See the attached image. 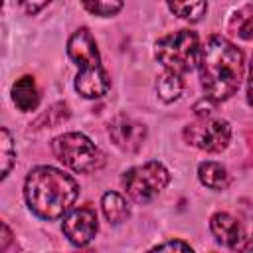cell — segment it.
Here are the masks:
<instances>
[{"mask_svg": "<svg viewBox=\"0 0 253 253\" xmlns=\"http://www.w3.org/2000/svg\"><path fill=\"white\" fill-rule=\"evenodd\" d=\"M200 40L192 30H178L160 38L154 45V57L164 65V69L178 75L190 73L198 67L200 59Z\"/></svg>", "mask_w": 253, "mask_h": 253, "instance_id": "277c9868", "label": "cell"}, {"mask_svg": "<svg viewBox=\"0 0 253 253\" xmlns=\"http://www.w3.org/2000/svg\"><path fill=\"white\" fill-rule=\"evenodd\" d=\"M0 231H2L0 249H2V251H6V249H8V243L12 241V233H10V229H8V225H6V223H2V225H0Z\"/></svg>", "mask_w": 253, "mask_h": 253, "instance_id": "44dd1931", "label": "cell"}, {"mask_svg": "<svg viewBox=\"0 0 253 253\" xmlns=\"http://www.w3.org/2000/svg\"><path fill=\"white\" fill-rule=\"evenodd\" d=\"M210 229L217 243L231 247V249H243L241 241L245 239V233H243L241 223L231 213H225V211L213 213L210 219Z\"/></svg>", "mask_w": 253, "mask_h": 253, "instance_id": "30bf717a", "label": "cell"}, {"mask_svg": "<svg viewBox=\"0 0 253 253\" xmlns=\"http://www.w3.org/2000/svg\"><path fill=\"white\" fill-rule=\"evenodd\" d=\"M184 140L204 152H221L231 140V126L225 119H219L213 113L198 115L196 121L186 125Z\"/></svg>", "mask_w": 253, "mask_h": 253, "instance_id": "52a82bcc", "label": "cell"}, {"mask_svg": "<svg viewBox=\"0 0 253 253\" xmlns=\"http://www.w3.org/2000/svg\"><path fill=\"white\" fill-rule=\"evenodd\" d=\"M14 158H16V148H14L12 134L8 132L6 126H2V128H0V164H2L0 178H2V180L10 174V168H12V164H14Z\"/></svg>", "mask_w": 253, "mask_h": 253, "instance_id": "2e32d148", "label": "cell"}, {"mask_svg": "<svg viewBox=\"0 0 253 253\" xmlns=\"http://www.w3.org/2000/svg\"><path fill=\"white\" fill-rule=\"evenodd\" d=\"M247 101L249 105H253V57L249 63V77H247Z\"/></svg>", "mask_w": 253, "mask_h": 253, "instance_id": "7402d4cb", "label": "cell"}, {"mask_svg": "<svg viewBox=\"0 0 253 253\" xmlns=\"http://www.w3.org/2000/svg\"><path fill=\"white\" fill-rule=\"evenodd\" d=\"M198 178L210 190H225L229 186V174L219 162H202L198 166Z\"/></svg>", "mask_w": 253, "mask_h": 253, "instance_id": "7c38bea8", "label": "cell"}, {"mask_svg": "<svg viewBox=\"0 0 253 253\" xmlns=\"http://www.w3.org/2000/svg\"><path fill=\"white\" fill-rule=\"evenodd\" d=\"M67 53L79 67L75 75V91L85 99H99L111 89V79L101 65L97 42L87 28H79L67 40Z\"/></svg>", "mask_w": 253, "mask_h": 253, "instance_id": "3957f363", "label": "cell"}, {"mask_svg": "<svg viewBox=\"0 0 253 253\" xmlns=\"http://www.w3.org/2000/svg\"><path fill=\"white\" fill-rule=\"evenodd\" d=\"M55 158L73 172H95L105 164L101 148L81 132H63L51 140Z\"/></svg>", "mask_w": 253, "mask_h": 253, "instance_id": "5b68a950", "label": "cell"}, {"mask_svg": "<svg viewBox=\"0 0 253 253\" xmlns=\"http://www.w3.org/2000/svg\"><path fill=\"white\" fill-rule=\"evenodd\" d=\"M61 229H63L65 237L73 245L85 247L97 235V229H99L97 213L91 208H75V210H69L65 213V217H63Z\"/></svg>", "mask_w": 253, "mask_h": 253, "instance_id": "ba28073f", "label": "cell"}, {"mask_svg": "<svg viewBox=\"0 0 253 253\" xmlns=\"http://www.w3.org/2000/svg\"><path fill=\"white\" fill-rule=\"evenodd\" d=\"M101 208H103V213H105L107 221H111V223H121L130 213L128 202L119 192H107V194H103Z\"/></svg>", "mask_w": 253, "mask_h": 253, "instance_id": "4fadbf2b", "label": "cell"}, {"mask_svg": "<svg viewBox=\"0 0 253 253\" xmlns=\"http://www.w3.org/2000/svg\"><path fill=\"white\" fill-rule=\"evenodd\" d=\"M243 53L227 38L211 36L200 47V81L206 97L211 101L229 99L243 79Z\"/></svg>", "mask_w": 253, "mask_h": 253, "instance_id": "6da1fadb", "label": "cell"}, {"mask_svg": "<svg viewBox=\"0 0 253 253\" xmlns=\"http://www.w3.org/2000/svg\"><path fill=\"white\" fill-rule=\"evenodd\" d=\"M166 4L174 16L188 22H198L208 10L206 0H166Z\"/></svg>", "mask_w": 253, "mask_h": 253, "instance_id": "9a60e30c", "label": "cell"}, {"mask_svg": "<svg viewBox=\"0 0 253 253\" xmlns=\"http://www.w3.org/2000/svg\"><path fill=\"white\" fill-rule=\"evenodd\" d=\"M243 249H247V251H253V237H249V241H247V245H245Z\"/></svg>", "mask_w": 253, "mask_h": 253, "instance_id": "603a6c76", "label": "cell"}, {"mask_svg": "<svg viewBox=\"0 0 253 253\" xmlns=\"http://www.w3.org/2000/svg\"><path fill=\"white\" fill-rule=\"evenodd\" d=\"M154 251H190L192 253V245L190 243H184V241H164V243H158L152 247Z\"/></svg>", "mask_w": 253, "mask_h": 253, "instance_id": "ffe728a7", "label": "cell"}, {"mask_svg": "<svg viewBox=\"0 0 253 253\" xmlns=\"http://www.w3.org/2000/svg\"><path fill=\"white\" fill-rule=\"evenodd\" d=\"M109 136L115 142V146H119L121 150L134 152L142 146V142L146 138V128H144V125L136 123L134 119L119 115L109 125Z\"/></svg>", "mask_w": 253, "mask_h": 253, "instance_id": "9c48e42d", "label": "cell"}, {"mask_svg": "<svg viewBox=\"0 0 253 253\" xmlns=\"http://www.w3.org/2000/svg\"><path fill=\"white\" fill-rule=\"evenodd\" d=\"M79 196L77 182L53 166L34 168L24 182V198L28 208L42 219L63 217Z\"/></svg>", "mask_w": 253, "mask_h": 253, "instance_id": "7a4b0ae2", "label": "cell"}, {"mask_svg": "<svg viewBox=\"0 0 253 253\" xmlns=\"http://www.w3.org/2000/svg\"><path fill=\"white\" fill-rule=\"evenodd\" d=\"M170 182V172L160 162L132 166L123 174V188L136 204L152 202Z\"/></svg>", "mask_w": 253, "mask_h": 253, "instance_id": "8992f818", "label": "cell"}, {"mask_svg": "<svg viewBox=\"0 0 253 253\" xmlns=\"http://www.w3.org/2000/svg\"><path fill=\"white\" fill-rule=\"evenodd\" d=\"M49 2H51V0H18L20 8H22L26 14H30V16H34V14H38L40 10H43Z\"/></svg>", "mask_w": 253, "mask_h": 253, "instance_id": "d6986e66", "label": "cell"}, {"mask_svg": "<svg viewBox=\"0 0 253 253\" xmlns=\"http://www.w3.org/2000/svg\"><path fill=\"white\" fill-rule=\"evenodd\" d=\"M85 10L95 14V16H115L121 8L125 0H81Z\"/></svg>", "mask_w": 253, "mask_h": 253, "instance_id": "e0dca14e", "label": "cell"}, {"mask_svg": "<svg viewBox=\"0 0 253 253\" xmlns=\"http://www.w3.org/2000/svg\"><path fill=\"white\" fill-rule=\"evenodd\" d=\"M233 28H235V34L241 40H251L253 38V12L251 10H243V12L235 14Z\"/></svg>", "mask_w": 253, "mask_h": 253, "instance_id": "ac0fdd59", "label": "cell"}, {"mask_svg": "<svg viewBox=\"0 0 253 253\" xmlns=\"http://www.w3.org/2000/svg\"><path fill=\"white\" fill-rule=\"evenodd\" d=\"M12 101L24 113L34 111L38 107V103H40V91H38L36 79L32 75H24V77H20L12 85Z\"/></svg>", "mask_w": 253, "mask_h": 253, "instance_id": "8fae6325", "label": "cell"}, {"mask_svg": "<svg viewBox=\"0 0 253 253\" xmlns=\"http://www.w3.org/2000/svg\"><path fill=\"white\" fill-rule=\"evenodd\" d=\"M182 91H184L182 75H178L174 71H168V69H164V73L158 75V79H156V95L164 103H172V101L180 99Z\"/></svg>", "mask_w": 253, "mask_h": 253, "instance_id": "5bb4252c", "label": "cell"}]
</instances>
